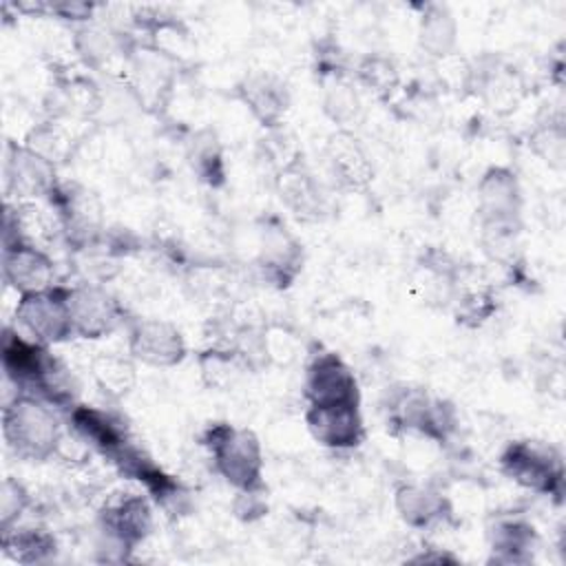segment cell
<instances>
[{
	"label": "cell",
	"mask_w": 566,
	"mask_h": 566,
	"mask_svg": "<svg viewBox=\"0 0 566 566\" xmlns=\"http://www.w3.org/2000/svg\"><path fill=\"white\" fill-rule=\"evenodd\" d=\"M4 436L22 455H44L55 447L57 429L53 416L33 400H15L4 409Z\"/></svg>",
	"instance_id": "obj_1"
},
{
	"label": "cell",
	"mask_w": 566,
	"mask_h": 566,
	"mask_svg": "<svg viewBox=\"0 0 566 566\" xmlns=\"http://www.w3.org/2000/svg\"><path fill=\"white\" fill-rule=\"evenodd\" d=\"M18 316L35 336L44 340H57L73 329L69 303L46 294L44 290L27 294L18 307Z\"/></svg>",
	"instance_id": "obj_2"
},
{
	"label": "cell",
	"mask_w": 566,
	"mask_h": 566,
	"mask_svg": "<svg viewBox=\"0 0 566 566\" xmlns=\"http://www.w3.org/2000/svg\"><path fill=\"white\" fill-rule=\"evenodd\" d=\"M310 394L314 407H338L354 405L356 385L347 369L332 356L318 360L310 376Z\"/></svg>",
	"instance_id": "obj_3"
},
{
	"label": "cell",
	"mask_w": 566,
	"mask_h": 566,
	"mask_svg": "<svg viewBox=\"0 0 566 566\" xmlns=\"http://www.w3.org/2000/svg\"><path fill=\"white\" fill-rule=\"evenodd\" d=\"M4 274L7 279L27 294L42 292L51 276V263L29 245L7 248L4 254Z\"/></svg>",
	"instance_id": "obj_4"
},
{
	"label": "cell",
	"mask_w": 566,
	"mask_h": 566,
	"mask_svg": "<svg viewBox=\"0 0 566 566\" xmlns=\"http://www.w3.org/2000/svg\"><path fill=\"white\" fill-rule=\"evenodd\" d=\"M219 467L228 480L250 486L259 475V451L248 433H230L217 449Z\"/></svg>",
	"instance_id": "obj_5"
},
{
	"label": "cell",
	"mask_w": 566,
	"mask_h": 566,
	"mask_svg": "<svg viewBox=\"0 0 566 566\" xmlns=\"http://www.w3.org/2000/svg\"><path fill=\"white\" fill-rule=\"evenodd\" d=\"M133 349L139 358L155 363V365H168L181 358L184 345L179 334L161 323H146L139 325V329L133 336Z\"/></svg>",
	"instance_id": "obj_6"
},
{
	"label": "cell",
	"mask_w": 566,
	"mask_h": 566,
	"mask_svg": "<svg viewBox=\"0 0 566 566\" xmlns=\"http://www.w3.org/2000/svg\"><path fill=\"white\" fill-rule=\"evenodd\" d=\"M69 314H71V323L77 325L84 334H99L111 329L115 316H113V303L108 296L93 292V290H84L77 292L73 296V301L69 298Z\"/></svg>",
	"instance_id": "obj_7"
},
{
	"label": "cell",
	"mask_w": 566,
	"mask_h": 566,
	"mask_svg": "<svg viewBox=\"0 0 566 566\" xmlns=\"http://www.w3.org/2000/svg\"><path fill=\"white\" fill-rule=\"evenodd\" d=\"M95 374L106 387H113V391H122L130 380V369L117 358H99Z\"/></svg>",
	"instance_id": "obj_8"
}]
</instances>
